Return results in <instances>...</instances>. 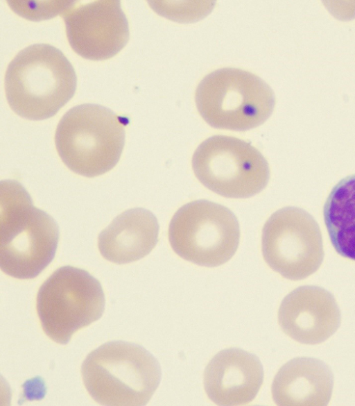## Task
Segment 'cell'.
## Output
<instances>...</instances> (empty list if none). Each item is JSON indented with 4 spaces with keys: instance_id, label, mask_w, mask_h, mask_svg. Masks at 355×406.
I'll return each mask as SVG.
<instances>
[{
    "instance_id": "6da1fadb",
    "label": "cell",
    "mask_w": 355,
    "mask_h": 406,
    "mask_svg": "<svg viewBox=\"0 0 355 406\" xmlns=\"http://www.w3.org/2000/svg\"><path fill=\"white\" fill-rule=\"evenodd\" d=\"M59 230L54 219L35 207L15 180L0 184V267L18 279L37 276L52 261Z\"/></svg>"
},
{
    "instance_id": "7a4b0ae2",
    "label": "cell",
    "mask_w": 355,
    "mask_h": 406,
    "mask_svg": "<svg viewBox=\"0 0 355 406\" xmlns=\"http://www.w3.org/2000/svg\"><path fill=\"white\" fill-rule=\"evenodd\" d=\"M75 70L58 49L35 44L20 51L5 75V91L10 108L30 120L55 115L74 95Z\"/></svg>"
},
{
    "instance_id": "3957f363",
    "label": "cell",
    "mask_w": 355,
    "mask_h": 406,
    "mask_svg": "<svg viewBox=\"0 0 355 406\" xmlns=\"http://www.w3.org/2000/svg\"><path fill=\"white\" fill-rule=\"evenodd\" d=\"M81 373L89 395L103 405H144L161 380L157 360L142 346L122 341L105 343L91 352Z\"/></svg>"
},
{
    "instance_id": "277c9868",
    "label": "cell",
    "mask_w": 355,
    "mask_h": 406,
    "mask_svg": "<svg viewBox=\"0 0 355 406\" xmlns=\"http://www.w3.org/2000/svg\"><path fill=\"white\" fill-rule=\"evenodd\" d=\"M127 119L93 103L76 105L59 121L57 151L73 172L94 177L111 170L119 162L125 144Z\"/></svg>"
},
{
    "instance_id": "5b68a950",
    "label": "cell",
    "mask_w": 355,
    "mask_h": 406,
    "mask_svg": "<svg viewBox=\"0 0 355 406\" xmlns=\"http://www.w3.org/2000/svg\"><path fill=\"white\" fill-rule=\"evenodd\" d=\"M196 108L211 127L244 131L263 124L271 115L275 96L258 76L225 67L206 75L195 92Z\"/></svg>"
},
{
    "instance_id": "8992f818",
    "label": "cell",
    "mask_w": 355,
    "mask_h": 406,
    "mask_svg": "<svg viewBox=\"0 0 355 406\" xmlns=\"http://www.w3.org/2000/svg\"><path fill=\"white\" fill-rule=\"evenodd\" d=\"M36 302L44 332L55 342L66 344L76 332L102 316L105 296L101 285L90 273L65 266L41 285Z\"/></svg>"
},
{
    "instance_id": "52a82bcc",
    "label": "cell",
    "mask_w": 355,
    "mask_h": 406,
    "mask_svg": "<svg viewBox=\"0 0 355 406\" xmlns=\"http://www.w3.org/2000/svg\"><path fill=\"white\" fill-rule=\"evenodd\" d=\"M168 239L174 252L184 260L200 266L218 267L236 253L239 224L227 208L207 200L193 201L174 214Z\"/></svg>"
},
{
    "instance_id": "ba28073f",
    "label": "cell",
    "mask_w": 355,
    "mask_h": 406,
    "mask_svg": "<svg viewBox=\"0 0 355 406\" xmlns=\"http://www.w3.org/2000/svg\"><path fill=\"white\" fill-rule=\"evenodd\" d=\"M192 168L209 190L227 198H249L262 191L270 178L267 160L243 139L214 135L196 149Z\"/></svg>"
},
{
    "instance_id": "9c48e42d",
    "label": "cell",
    "mask_w": 355,
    "mask_h": 406,
    "mask_svg": "<svg viewBox=\"0 0 355 406\" xmlns=\"http://www.w3.org/2000/svg\"><path fill=\"white\" fill-rule=\"evenodd\" d=\"M261 247L268 266L292 280L314 273L324 255L318 223L306 211L291 206L278 210L267 220Z\"/></svg>"
},
{
    "instance_id": "30bf717a",
    "label": "cell",
    "mask_w": 355,
    "mask_h": 406,
    "mask_svg": "<svg viewBox=\"0 0 355 406\" xmlns=\"http://www.w3.org/2000/svg\"><path fill=\"white\" fill-rule=\"evenodd\" d=\"M62 16L69 43L81 57L103 60L116 55L129 40L128 19L119 1L69 5Z\"/></svg>"
},
{
    "instance_id": "8fae6325",
    "label": "cell",
    "mask_w": 355,
    "mask_h": 406,
    "mask_svg": "<svg viewBox=\"0 0 355 406\" xmlns=\"http://www.w3.org/2000/svg\"><path fill=\"white\" fill-rule=\"evenodd\" d=\"M278 321L284 333L296 341L318 344L334 334L341 316L330 292L317 286H302L283 299Z\"/></svg>"
},
{
    "instance_id": "7c38bea8",
    "label": "cell",
    "mask_w": 355,
    "mask_h": 406,
    "mask_svg": "<svg viewBox=\"0 0 355 406\" xmlns=\"http://www.w3.org/2000/svg\"><path fill=\"white\" fill-rule=\"evenodd\" d=\"M263 380L259 360L239 348L217 353L204 372L207 396L218 405H241L250 403L258 394Z\"/></svg>"
},
{
    "instance_id": "4fadbf2b",
    "label": "cell",
    "mask_w": 355,
    "mask_h": 406,
    "mask_svg": "<svg viewBox=\"0 0 355 406\" xmlns=\"http://www.w3.org/2000/svg\"><path fill=\"white\" fill-rule=\"evenodd\" d=\"M159 224L155 215L144 208L126 210L116 217L98 235L102 256L116 264L137 261L147 255L158 239Z\"/></svg>"
},
{
    "instance_id": "5bb4252c",
    "label": "cell",
    "mask_w": 355,
    "mask_h": 406,
    "mask_svg": "<svg viewBox=\"0 0 355 406\" xmlns=\"http://www.w3.org/2000/svg\"><path fill=\"white\" fill-rule=\"evenodd\" d=\"M333 386V373L324 362L297 357L280 368L271 391L277 405H327Z\"/></svg>"
},
{
    "instance_id": "9a60e30c",
    "label": "cell",
    "mask_w": 355,
    "mask_h": 406,
    "mask_svg": "<svg viewBox=\"0 0 355 406\" xmlns=\"http://www.w3.org/2000/svg\"><path fill=\"white\" fill-rule=\"evenodd\" d=\"M323 216L336 252L355 261V175L334 187L324 203Z\"/></svg>"
}]
</instances>
